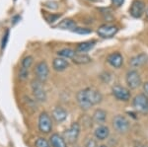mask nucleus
I'll use <instances>...</instances> for the list:
<instances>
[{"label":"nucleus","mask_w":148,"mask_h":147,"mask_svg":"<svg viewBox=\"0 0 148 147\" xmlns=\"http://www.w3.org/2000/svg\"><path fill=\"white\" fill-rule=\"evenodd\" d=\"M31 88H32V93L34 96L35 100L40 103H44L47 100V93L45 90L44 84L40 80L34 79L31 83Z\"/></svg>","instance_id":"nucleus-1"},{"label":"nucleus","mask_w":148,"mask_h":147,"mask_svg":"<svg viewBox=\"0 0 148 147\" xmlns=\"http://www.w3.org/2000/svg\"><path fill=\"white\" fill-rule=\"evenodd\" d=\"M125 83L127 88L130 90L139 88L142 85V79L138 71L135 69L127 71L125 74Z\"/></svg>","instance_id":"nucleus-2"},{"label":"nucleus","mask_w":148,"mask_h":147,"mask_svg":"<svg viewBox=\"0 0 148 147\" xmlns=\"http://www.w3.org/2000/svg\"><path fill=\"white\" fill-rule=\"evenodd\" d=\"M80 130H81L80 124L78 122H73L67 129L64 130L62 136L64 137V139H65V141L67 143L74 144L77 141L78 137L80 135Z\"/></svg>","instance_id":"nucleus-3"},{"label":"nucleus","mask_w":148,"mask_h":147,"mask_svg":"<svg viewBox=\"0 0 148 147\" xmlns=\"http://www.w3.org/2000/svg\"><path fill=\"white\" fill-rule=\"evenodd\" d=\"M119 32V27L114 24H103L97 29V34L102 39H111L114 37Z\"/></svg>","instance_id":"nucleus-4"},{"label":"nucleus","mask_w":148,"mask_h":147,"mask_svg":"<svg viewBox=\"0 0 148 147\" xmlns=\"http://www.w3.org/2000/svg\"><path fill=\"white\" fill-rule=\"evenodd\" d=\"M38 126H39L40 132H42L44 134H49L52 131V120L51 116L47 112L40 113Z\"/></svg>","instance_id":"nucleus-5"},{"label":"nucleus","mask_w":148,"mask_h":147,"mask_svg":"<svg viewBox=\"0 0 148 147\" xmlns=\"http://www.w3.org/2000/svg\"><path fill=\"white\" fill-rule=\"evenodd\" d=\"M113 127L119 133H126L130 129V122L125 116L118 115L113 118Z\"/></svg>","instance_id":"nucleus-6"},{"label":"nucleus","mask_w":148,"mask_h":147,"mask_svg":"<svg viewBox=\"0 0 148 147\" xmlns=\"http://www.w3.org/2000/svg\"><path fill=\"white\" fill-rule=\"evenodd\" d=\"M112 94L118 101L128 102L131 98L130 89L121 85H114L112 87Z\"/></svg>","instance_id":"nucleus-7"},{"label":"nucleus","mask_w":148,"mask_h":147,"mask_svg":"<svg viewBox=\"0 0 148 147\" xmlns=\"http://www.w3.org/2000/svg\"><path fill=\"white\" fill-rule=\"evenodd\" d=\"M132 107L136 112L145 113L148 112V97L145 94H137L132 100Z\"/></svg>","instance_id":"nucleus-8"},{"label":"nucleus","mask_w":148,"mask_h":147,"mask_svg":"<svg viewBox=\"0 0 148 147\" xmlns=\"http://www.w3.org/2000/svg\"><path fill=\"white\" fill-rule=\"evenodd\" d=\"M34 72L36 75V79L40 80V82H46L49 75V67L47 61L42 60L36 64L34 68Z\"/></svg>","instance_id":"nucleus-9"},{"label":"nucleus","mask_w":148,"mask_h":147,"mask_svg":"<svg viewBox=\"0 0 148 147\" xmlns=\"http://www.w3.org/2000/svg\"><path fill=\"white\" fill-rule=\"evenodd\" d=\"M145 3L142 0H133L130 8V14L131 17L138 19L145 14Z\"/></svg>","instance_id":"nucleus-10"},{"label":"nucleus","mask_w":148,"mask_h":147,"mask_svg":"<svg viewBox=\"0 0 148 147\" xmlns=\"http://www.w3.org/2000/svg\"><path fill=\"white\" fill-rule=\"evenodd\" d=\"M76 100H77L78 106L82 111H89L92 108L93 105L90 102L89 98H88L87 92H86V88L83 90H80L76 95Z\"/></svg>","instance_id":"nucleus-11"},{"label":"nucleus","mask_w":148,"mask_h":147,"mask_svg":"<svg viewBox=\"0 0 148 147\" xmlns=\"http://www.w3.org/2000/svg\"><path fill=\"white\" fill-rule=\"evenodd\" d=\"M106 60L112 67L116 68V69L121 68L123 64V54L121 53H119V51L110 53L109 55L107 56Z\"/></svg>","instance_id":"nucleus-12"},{"label":"nucleus","mask_w":148,"mask_h":147,"mask_svg":"<svg viewBox=\"0 0 148 147\" xmlns=\"http://www.w3.org/2000/svg\"><path fill=\"white\" fill-rule=\"evenodd\" d=\"M148 62V54L145 53H141L139 54L132 56L130 59V64L131 67L133 68H139L142 67L143 65H145Z\"/></svg>","instance_id":"nucleus-13"},{"label":"nucleus","mask_w":148,"mask_h":147,"mask_svg":"<svg viewBox=\"0 0 148 147\" xmlns=\"http://www.w3.org/2000/svg\"><path fill=\"white\" fill-rule=\"evenodd\" d=\"M86 92H87L88 98H89V100L93 106L99 105L103 101V95L101 94V92L98 91V90L88 87V88H86Z\"/></svg>","instance_id":"nucleus-14"},{"label":"nucleus","mask_w":148,"mask_h":147,"mask_svg":"<svg viewBox=\"0 0 148 147\" xmlns=\"http://www.w3.org/2000/svg\"><path fill=\"white\" fill-rule=\"evenodd\" d=\"M110 133H111L110 129L105 124L98 125V127L95 129V131H94L95 138H96L97 140H100V141L106 140V139L110 136Z\"/></svg>","instance_id":"nucleus-15"},{"label":"nucleus","mask_w":148,"mask_h":147,"mask_svg":"<svg viewBox=\"0 0 148 147\" xmlns=\"http://www.w3.org/2000/svg\"><path fill=\"white\" fill-rule=\"evenodd\" d=\"M51 117L57 124H60L67 118V112L62 107H56L51 113Z\"/></svg>","instance_id":"nucleus-16"},{"label":"nucleus","mask_w":148,"mask_h":147,"mask_svg":"<svg viewBox=\"0 0 148 147\" xmlns=\"http://www.w3.org/2000/svg\"><path fill=\"white\" fill-rule=\"evenodd\" d=\"M68 67H69V62L65 58L57 56L52 61V68H53V70L57 71V72H62V71L67 69Z\"/></svg>","instance_id":"nucleus-17"},{"label":"nucleus","mask_w":148,"mask_h":147,"mask_svg":"<svg viewBox=\"0 0 148 147\" xmlns=\"http://www.w3.org/2000/svg\"><path fill=\"white\" fill-rule=\"evenodd\" d=\"M49 143L51 147H67V142L64 137L58 133H52L49 137Z\"/></svg>","instance_id":"nucleus-18"},{"label":"nucleus","mask_w":148,"mask_h":147,"mask_svg":"<svg viewBox=\"0 0 148 147\" xmlns=\"http://www.w3.org/2000/svg\"><path fill=\"white\" fill-rule=\"evenodd\" d=\"M92 120L94 122H96L98 124H105L107 120V112L103 109H97L92 116Z\"/></svg>","instance_id":"nucleus-19"},{"label":"nucleus","mask_w":148,"mask_h":147,"mask_svg":"<svg viewBox=\"0 0 148 147\" xmlns=\"http://www.w3.org/2000/svg\"><path fill=\"white\" fill-rule=\"evenodd\" d=\"M96 44V41H86L83 42H80L76 46L75 51L79 53H86L89 51H91L93 47Z\"/></svg>","instance_id":"nucleus-20"},{"label":"nucleus","mask_w":148,"mask_h":147,"mask_svg":"<svg viewBox=\"0 0 148 147\" xmlns=\"http://www.w3.org/2000/svg\"><path fill=\"white\" fill-rule=\"evenodd\" d=\"M71 60H72V62L75 63V64L82 65V64H88V63H90L92 61V58L90 57L87 53H77Z\"/></svg>","instance_id":"nucleus-21"},{"label":"nucleus","mask_w":148,"mask_h":147,"mask_svg":"<svg viewBox=\"0 0 148 147\" xmlns=\"http://www.w3.org/2000/svg\"><path fill=\"white\" fill-rule=\"evenodd\" d=\"M76 27H77V24L72 19H64V20H62L60 23H58L56 25V28H59V29H62V30H70V31H73Z\"/></svg>","instance_id":"nucleus-22"},{"label":"nucleus","mask_w":148,"mask_h":147,"mask_svg":"<svg viewBox=\"0 0 148 147\" xmlns=\"http://www.w3.org/2000/svg\"><path fill=\"white\" fill-rule=\"evenodd\" d=\"M76 53H77V51L75 49H69V47H65V49H62L57 51V55L59 57H62L65 59H72Z\"/></svg>","instance_id":"nucleus-23"},{"label":"nucleus","mask_w":148,"mask_h":147,"mask_svg":"<svg viewBox=\"0 0 148 147\" xmlns=\"http://www.w3.org/2000/svg\"><path fill=\"white\" fill-rule=\"evenodd\" d=\"M33 62H34V58L31 55H27L23 58L22 62H21V68H24V69H30V67L32 66Z\"/></svg>","instance_id":"nucleus-24"},{"label":"nucleus","mask_w":148,"mask_h":147,"mask_svg":"<svg viewBox=\"0 0 148 147\" xmlns=\"http://www.w3.org/2000/svg\"><path fill=\"white\" fill-rule=\"evenodd\" d=\"M35 145L36 147H51L49 141H47L44 137H39L38 139H36Z\"/></svg>","instance_id":"nucleus-25"},{"label":"nucleus","mask_w":148,"mask_h":147,"mask_svg":"<svg viewBox=\"0 0 148 147\" xmlns=\"http://www.w3.org/2000/svg\"><path fill=\"white\" fill-rule=\"evenodd\" d=\"M72 32L76 33V34H79V35H89V34H92L93 31H92V29H89V28L76 27Z\"/></svg>","instance_id":"nucleus-26"},{"label":"nucleus","mask_w":148,"mask_h":147,"mask_svg":"<svg viewBox=\"0 0 148 147\" xmlns=\"http://www.w3.org/2000/svg\"><path fill=\"white\" fill-rule=\"evenodd\" d=\"M60 14H47V15L45 16V18H46V20H47V23H53V22H56V21H57V19L58 18H60Z\"/></svg>","instance_id":"nucleus-27"},{"label":"nucleus","mask_w":148,"mask_h":147,"mask_svg":"<svg viewBox=\"0 0 148 147\" xmlns=\"http://www.w3.org/2000/svg\"><path fill=\"white\" fill-rule=\"evenodd\" d=\"M84 147H99L97 139L94 138V137H90V138H88L85 142Z\"/></svg>","instance_id":"nucleus-28"},{"label":"nucleus","mask_w":148,"mask_h":147,"mask_svg":"<svg viewBox=\"0 0 148 147\" xmlns=\"http://www.w3.org/2000/svg\"><path fill=\"white\" fill-rule=\"evenodd\" d=\"M28 76H29V70L24 69V68H20V71H19V79L22 80V81H25L28 78Z\"/></svg>","instance_id":"nucleus-29"},{"label":"nucleus","mask_w":148,"mask_h":147,"mask_svg":"<svg viewBox=\"0 0 148 147\" xmlns=\"http://www.w3.org/2000/svg\"><path fill=\"white\" fill-rule=\"evenodd\" d=\"M111 2L114 8H120L125 3V0H111Z\"/></svg>","instance_id":"nucleus-30"},{"label":"nucleus","mask_w":148,"mask_h":147,"mask_svg":"<svg viewBox=\"0 0 148 147\" xmlns=\"http://www.w3.org/2000/svg\"><path fill=\"white\" fill-rule=\"evenodd\" d=\"M8 39H9V30H6L5 34H4V36H3V39H2V42H1L2 49H4V47L6 46V44H7V42H8Z\"/></svg>","instance_id":"nucleus-31"},{"label":"nucleus","mask_w":148,"mask_h":147,"mask_svg":"<svg viewBox=\"0 0 148 147\" xmlns=\"http://www.w3.org/2000/svg\"><path fill=\"white\" fill-rule=\"evenodd\" d=\"M142 89H143V94H145L148 97V82H145L142 84Z\"/></svg>","instance_id":"nucleus-32"},{"label":"nucleus","mask_w":148,"mask_h":147,"mask_svg":"<svg viewBox=\"0 0 148 147\" xmlns=\"http://www.w3.org/2000/svg\"><path fill=\"white\" fill-rule=\"evenodd\" d=\"M134 147H148V145L142 143V142H140V141H136L134 143Z\"/></svg>","instance_id":"nucleus-33"},{"label":"nucleus","mask_w":148,"mask_h":147,"mask_svg":"<svg viewBox=\"0 0 148 147\" xmlns=\"http://www.w3.org/2000/svg\"><path fill=\"white\" fill-rule=\"evenodd\" d=\"M145 15H146V18L148 19V7H147V9H146V11H145Z\"/></svg>","instance_id":"nucleus-34"},{"label":"nucleus","mask_w":148,"mask_h":147,"mask_svg":"<svg viewBox=\"0 0 148 147\" xmlns=\"http://www.w3.org/2000/svg\"><path fill=\"white\" fill-rule=\"evenodd\" d=\"M88 1H90V2H96V1H98V0H88Z\"/></svg>","instance_id":"nucleus-35"},{"label":"nucleus","mask_w":148,"mask_h":147,"mask_svg":"<svg viewBox=\"0 0 148 147\" xmlns=\"http://www.w3.org/2000/svg\"><path fill=\"white\" fill-rule=\"evenodd\" d=\"M99 147H108V146H107V145H100Z\"/></svg>","instance_id":"nucleus-36"},{"label":"nucleus","mask_w":148,"mask_h":147,"mask_svg":"<svg viewBox=\"0 0 148 147\" xmlns=\"http://www.w3.org/2000/svg\"><path fill=\"white\" fill-rule=\"evenodd\" d=\"M75 147H82V146H75Z\"/></svg>","instance_id":"nucleus-37"}]
</instances>
